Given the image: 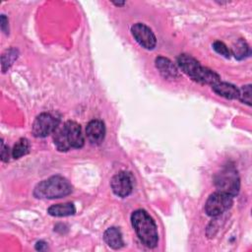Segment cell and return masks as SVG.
Instances as JSON below:
<instances>
[{"label":"cell","mask_w":252,"mask_h":252,"mask_svg":"<svg viewBox=\"0 0 252 252\" xmlns=\"http://www.w3.org/2000/svg\"><path fill=\"white\" fill-rule=\"evenodd\" d=\"M72 192L70 182L59 175L51 176L38 183L33 191L36 198L40 199H57L69 195Z\"/></svg>","instance_id":"3"},{"label":"cell","mask_w":252,"mask_h":252,"mask_svg":"<svg viewBox=\"0 0 252 252\" xmlns=\"http://www.w3.org/2000/svg\"><path fill=\"white\" fill-rule=\"evenodd\" d=\"M47 213L53 217H67L76 213V208L73 203H64L52 205L48 208Z\"/></svg>","instance_id":"14"},{"label":"cell","mask_w":252,"mask_h":252,"mask_svg":"<svg viewBox=\"0 0 252 252\" xmlns=\"http://www.w3.org/2000/svg\"><path fill=\"white\" fill-rule=\"evenodd\" d=\"M59 126V119L50 113H40L34 119L32 127V132L34 137L44 138L52 134Z\"/></svg>","instance_id":"6"},{"label":"cell","mask_w":252,"mask_h":252,"mask_svg":"<svg viewBox=\"0 0 252 252\" xmlns=\"http://www.w3.org/2000/svg\"><path fill=\"white\" fill-rule=\"evenodd\" d=\"M47 248V245H46V243L45 242H43V241H39V242H37L36 243V245H35V249L36 250H45Z\"/></svg>","instance_id":"22"},{"label":"cell","mask_w":252,"mask_h":252,"mask_svg":"<svg viewBox=\"0 0 252 252\" xmlns=\"http://www.w3.org/2000/svg\"><path fill=\"white\" fill-rule=\"evenodd\" d=\"M232 55L238 59V60H242L248 56H250L251 54V50H250V47L249 45L247 44V42L242 39V38H239L232 46L231 48V52Z\"/></svg>","instance_id":"15"},{"label":"cell","mask_w":252,"mask_h":252,"mask_svg":"<svg viewBox=\"0 0 252 252\" xmlns=\"http://www.w3.org/2000/svg\"><path fill=\"white\" fill-rule=\"evenodd\" d=\"M131 32L136 41L146 49H154L157 44V38L152 30L142 23L135 24L131 28Z\"/></svg>","instance_id":"7"},{"label":"cell","mask_w":252,"mask_h":252,"mask_svg":"<svg viewBox=\"0 0 252 252\" xmlns=\"http://www.w3.org/2000/svg\"><path fill=\"white\" fill-rule=\"evenodd\" d=\"M232 197L222 193L216 192L210 195L205 204V212L210 217H218L227 211L232 206Z\"/></svg>","instance_id":"5"},{"label":"cell","mask_w":252,"mask_h":252,"mask_svg":"<svg viewBox=\"0 0 252 252\" xmlns=\"http://www.w3.org/2000/svg\"><path fill=\"white\" fill-rule=\"evenodd\" d=\"M156 67L159 71L160 75L166 80H175L179 77L178 69L168 58L162 56L157 57Z\"/></svg>","instance_id":"11"},{"label":"cell","mask_w":252,"mask_h":252,"mask_svg":"<svg viewBox=\"0 0 252 252\" xmlns=\"http://www.w3.org/2000/svg\"><path fill=\"white\" fill-rule=\"evenodd\" d=\"M213 48H214V50H215L217 53L222 55V56L225 57V58H229L230 55H231L230 50L227 48V46H226L222 41H220V40L215 41V42L213 43Z\"/></svg>","instance_id":"19"},{"label":"cell","mask_w":252,"mask_h":252,"mask_svg":"<svg viewBox=\"0 0 252 252\" xmlns=\"http://www.w3.org/2000/svg\"><path fill=\"white\" fill-rule=\"evenodd\" d=\"M63 132L65 139L70 148L80 149L84 146L85 140L82 134V130L80 125L75 121H66L63 125Z\"/></svg>","instance_id":"9"},{"label":"cell","mask_w":252,"mask_h":252,"mask_svg":"<svg viewBox=\"0 0 252 252\" xmlns=\"http://www.w3.org/2000/svg\"><path fill=\"white\" fill-rule=\"evenodd\" d=\"M212 89L217 94L227 99L238 98V89L232 84L220 81L219 83L213 85Z\"/></svg>","instance_id":"12"},{"label":"cell","mask_w":252,"mask_h":252,"mask_svg":"<svg viewBox=\"0 0 252 252\" xmlns=\"http://www.w3.org/2000/svg\"><path fill=\"white\" fill-rule=\"evenodd\" d=\"M110 186L113 193L121 198L129 196L133 189V181L130 173L126 171H120L116 173L110 181Z\"/></svg>","instance_id":"8"},{"label":"cell","mask_w":252,"mask_h":252,"mask_svg":"<svg viewBox=\"0 0 252 252\" xmlns=\"http://www.w3.org/2000/svg\"><path fill=\"white\" fill-rule=\"evenodd\" d=\"M18 57V51L17 49L11 48L7 50L5 53L2 54V70L5 72L12 64L13 62L17 59Z\"/></svg>","instance_id":"17"},{"label":"cell","mask_w":252,"mask_h":252,"mask_svg":"<svg viewBox=\"0 0 252 252\" xmlns=\"http://www.w3.org/2000/svg\"><path fill=\"white\" fill-rule=\"evenodd\" d=\"M251 85L242 86L240 89H238V99L247 105H251Z\"/></svg>","instance_id":"18"},{"label":"cell","mask_w":252,"mask_h":252,"mask_svg":"<svg viewBox=\"0 0 252 252\" xmlns=\"http://www.w3.org/2000/svg\"><path fill=\"white\" fill-rule=\"evenodd\" d=\"M214 183L219 192L225 193L231 197L236 196L239 192V175L237 170L231 165H227L219 171L214 178Z\"/></svg>","instance_id":"4"},{"label":"cell","mask_w":252,"mask_h":252,"mask_svg":"<svg viewBox=\"0 0 252 252\" xmlns=\"http://www.w3.org/2000/svg\"><path fill=\"white\" fill-rule=\"evenodd\" d=\"M30 151V142L26 138L20 139L14 146L12 150V156L14 158H20L21 157L27 155Z\"/></svg>","instance_id":"16"},{"label":"cell","mask_w":252,"mask_h":252,"mask_svg":"<svg viewBox=\"0 0 252 252\" xmlns=\"http://www.w3.org/2000/svg\"><path fill=\"white\" fill-rule=\"evenodd\" d=\"M1 30L4 32H9V27H8V20L7 18L5 17V15H2L1 16Z\"/></svg>","instance_id":"21"},{"label":"cell","mask_w":252,"mask_h":252,"mask_svg":"<svg viewBox=\"0 0 252 252\" xmlns=\"http://www.w3.org/2000/svg\"><path fill=\"white\" fill-rule=\"evenodd\" d=\"M131 222L138 237L149 248H155L158 242V233L153 218L142 209L136 210L131 215Z\"/></svg>","instance_id":"2"},{"label":"cell","mask_w":252,"mask_h":252,"mask_svg":"<svg viewBox=\"0 0 252 252\" xmlns=\"http://www.w3.org/2000/svg\"><path fill=\"white\" fill-rule=\"evenodd\" d=\"M86 136L92 145H99L105 136V126L101 120L94 119L86 127Z\"/></svg>","instance_id":"10"},{"label":"cell","mask_w":252,"mask_h":252,"mask_svg":"<svg viewBox=\"0 0 252 252\" xmlns=\"http://www.w3.org/2000/svg\"><path fill=\"white\" fill-rule=\"evenodd\" d=\"M177 65L184 74L199 84L213 86L220 81L219 74L202 66L197 59L189 54H180L177 58Z\"/></svg>","instance_id":"1"},{"label":"cell","mask_w":252,"mask_h":252,"mask_svg":"<svg viewBox=\"0 0 252 252\" xmlns=\"http://www.w3.org/2000/svg\"><path fill=\"white\" fill-rule=\"evenodd\" d=\"M103 239L106 242V244L113 248V249H119L123 246L124 242L122 239L121 231L117 227H109L104 231Z\"/></svg>","instance_id":"13"},{"label":"cell","mask_w":252,"mask_h":252,"mask_svg":"<svg viewBox=\"0 0 252 252\" xmlns=\"http://www.w3.org/2000/svg\"><path fill=\"white\" fill-rule=\"evenodd\" d=\"M9 148L8 147H6L5 145H4V142L2 141L1 142V154H0V156H1V159L3 160V161H8L9 160Z\"/></svg>","instance_id":"20"}]
</instances>
